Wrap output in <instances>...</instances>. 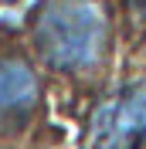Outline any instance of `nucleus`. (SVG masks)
I'll list each match as a JSON object with an SVG mask.
<instances>
[{"label": "nucleus", "instance_id": "nucleus-1", "mask_svg": "<svg viewBox=\"0 0 146 149\" xmlns=\"http://www.w3.org/2000/svg\"><path fill=\"white\" fill-rule=\"evenodd\" d=\"M34 51L51 71H95L109 47V24L95 0H44L31 20Z\"/></svg>", "mask_w": 146, "mask_h": 149}, {"label": "nucleus", "instance_id": "nucleus-3", "mask_svg": "<svg viewBox=\"0 0 146 149\" xmlns=\"http://www.w3.org/2000/svg\"><path fill=\"white\" fill-rule=\"evenodd\" d=\"M146 136V88H126L92 119V149H133Z\"/></svg>", "mask_w": 146, "mask_h": 149}, {"label": "nucleus", "instance_id": "nucleus-2", "mask_svg": "<svg viewBox=\"0 0 146 149\" xmlns=\"http://www.w3.org/2000/svg\"><path fill=\"white\" fill-rule=\"evenodd\" d=\"M41 109V81L14 44L0 47V146L20 139Z\"/></svg>", "mask_w": 146, "mask_h": 149}, {"label": "nucleus", "instance_id": "nucleus-4", "mask_svg": "<svg viewBox=\"0 0 146 149\" xmlns=\"http://www.w3.org/2000/svg\"><path fill=\"white\" fill-rule=\"evenodd\" d=\"M136 3H139V10H143V14H146V0H136Z\"/></svg>", "mask_w": 146, "mask_h": 149}]
</instances>
